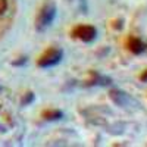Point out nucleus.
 <instances>
[{
    "label": "nucleus",
    "instance_id": "obj_1",
    "mask_svg": "<svg viewBox=\"0 0 147 147\" xmlns=\"http://www.w3.org/2000/svg\"><path fill=\"white\" fill-rule=\"evenodd\" d=\"M56 16V7L53 3H47L43 6V9L40 10V13H38V18H37V24H35V27L38 31H43L44 28H47L50 24L53 22Z\"/></svg>",
    "mask_w": 147,
    "mask_h": 147
},
{
    "label": "nucleus",
    "instance_id": "obj_2",
    "mask_svg": "<svg viewBox=\"0 0 147 147\" xmlns=\"http://www.w3.org/2000/svg\"><path fill=\"white\" fill-rule=\"evenodd\" d=\"M60 60H62V50H59V49H49V50H46L40 56L38 66L40 68H50V66L57 65Z\"/></svg>",
    "mask_w": 147,
    "mask_h": 147
},
{
    "label": "nucleus",
    "instance_id": "obj_3",
    "mask_svg": "<svg viewBox=\"0 0 147 147\" xmlns=\"http://www.w3.org/2000/svg\"><path fill=\"white\" fill-rule=\"evenodd\" d=\"M72 34H74L75 38H78V40H81L84 43H90V41H93L96 38L97 31H96V28L93 25H78V27L74 28Z\"/></svg>",
    "mask_w": 147,
    "mask_h": 147
},
{
    "label": "nucleus",
    "instance_id": "obj_4",
    "mask_svg": "<svg viewBox=\"0 0 147 147\" xmlns=\"http://www.w3.org/2000/svg\"><path fill=\"white\" fill-rule=\"evenodd\" d=\"M128 49L134 53V55H138L144 50V43L140 38H136V37H131L128 40Z\"/></svg>",
    "mask_w": 147,
    "mask_h": 147
},
{
    "label": "nucleus",
    "instance_id": "obj_5",
    "mask_svg": "<svg viewBox=\"0 0 147 147\" xmlns=\"http://www.w3.org/2000/svg\"><path fill=\"white\" fill-rule=\"evenodd\" d=\"M43 116H44V119L52 121V119H59L62 116V113L57 112V110H46V112H43Z\"/></svg>",
    "mask_w": 147,
    "mask_h": 147
},
{
    "label": "nucleus",
    "instance_id": "obj_6",
    "mask_svg": "<svg viewBox=\"0 0 147 147\" xmlns=\"http://www.w3.org/2000/svg\"><path fill=\"white\" fill-rule=\"evenodd\" d=\"M7 7V3H6V0H0V16H2L5 13V10Z\"/></svg>",
    "mask_w": 147,
    "mask_h": 147
},
{
    "label": "nucleus",
    "instance_id": "obj_7",
    "mask_svg": "<svg viewBox=\"0 0 147 147\" xmlns=\"http://www.w3.org/2000/svg\"><path fill=\"white\" fill-rule=\"evenodd\" d=\"M140 78H141V81H147V71H146L144 74H141V77H140Z\"/></svg>",
    "mask_w": 147,
    "mask_h": 147
}]
</instances>
